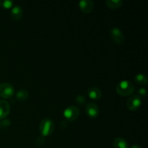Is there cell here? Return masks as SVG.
Here are the masks:
<instances>
[{
  "instance_id": "cell-17",
  "label": "cell",
  "mask_w": 148,
  "mask_h": 148,
  "mask_svg": "<svg viewBox=\"0 0 148 148\" xmlns=\"http://www.w3.org/2000/svg\"><path fill=\"white\" fill-rule=\"evenodd\" d=\"M75 101H76L77 103L79 106H84L86 103V99H85V97L82 96V95H77V96L76 97Z\"/></svg>"
},
{
  "instance_id": "cell-15",
  "label": "cell",
  "mask_w": 148,
  "mask_h": 148,
  "mask_svg": "<svg viewBox=\"0 0 148 148\" xmlns=\"http://www.w3.org/2000/svg\"><path fill=\"white\" fill-rule=\"evenodd\" d=\"M134 81H135L138 85H144L147 83V77L145 75H144V74H137V75L134 77Z\"/></svg>"
},
{
  "instance_id": "cell-12",
  "label": "cell",
  "mask_w": 148,
  "mask_h": 148,
  "mask_svg": "<svg viewBox=\"0 0 148 148\" xmlns=\"http://www.w3.org/2000/svg\"><path fill=\"white\" fill-rule=\"evenodd\" d=\"M114 148H129L128 143L122 137H116L113 142Z\"/></svg>"
},
{
  "instance_id": "cell-18",
  "label": "cell",
  "mask_w": 148,
  "mask_h": 148,
  "mask_svg": "<svg viewBox=\"0 0 148 148\" xmlns=\"http://www.w3.org/2000/svg\"><path fill=\"white\" fill-rule=\"evenodd\" d=\"M10 125V121L9 119H4L0 121V128H6Z\"/></svg>"
},
{
  "instance_id": "cell-9",
  "label": "cell",
  "mask_w": 148,
  "mask_h": 148,
  "mask_svg": "<svg viewBox=\"0 0 148 148\" xmlns=\"http://www.w3.org/2000/svg\"><path fill=\"white\" fill-rule=\"evenodd\" d=\"M10 112V106L7 101L0 100V119H3L9 115Z\"/></svg>"
},
{
  "instance_id": "cell-19",
  "label": "cell",
  "mask_w": 148,
  "mask_h": 148,
  "mask_svg": "<svg viewBox=\"0 0 148 148\" xmlns=\"http://www.w3.org/2000/svg\"><path fill=\"white\" fill-rule=\"evenodd\" d=\"M138 94L139 97H140V98H144V97L146 96V95H147V90H146L145 88H140L138 90Z\"/></svg>"
},
{
  "instance_id": "cell-10",
  "label": "cell",
  "mask_w": 148,
  "mask_h": 148,
  "mask_svg": "<svg viewBox=\"0 0 148 148\" xmlns=\"http://www.w3.org/2000/svg\"><path fill=\"white\" fill-rule=\"evenodd\" d=\"M88 96L93 100H100L102 97V92L96 87H91L88 91Z\"/></svg>"
},
{
  "instance_id": "cell-11",
  "label": "cell",
  "mask_w": 148,
  "mask_h": 148,
  "mask_svg": "<svg viewBox=\"0 0 148 148\" xmlns=\"http://www.w3.org/2000/svg\"><path fill=\"white\" fill-rule=\"evenodd\" d=\"M11 17L14 20H20L23 17V9L19 5L13 7L11 12Z\"/></svg>"
},
{
  "instance_id": "cell-7",
  "label": "cell",
  "mask_w": 148,
  "mask_h": 148,
  "mask_svg": "<svg viewBox=\"0 0 148 148\" xmlns=\"http://www.w3.org/2000/svg\"><path fill=\"white\" fill-rule=\"evenodd\" d=\"M85 111H86L88 116L91 117V118L98 117L100 112L98 106L93 103H90L87 104L86 106H85Z\"/></svg>"
},
{
  "instance_id": "cell-8",
  "label": "cell",
  "mask_w": 148,
  "mask_h": 148,
  "mask_svg": "<svg viewBox=\"0 0 148 148\" xmlns=\"http://www.w3.org/2000/svg\"><path fill=\"white\" fill-rule=\"evenodd\" d=\"M79 7L82 12L88 14L92 12L94 8V2L92 0H82L79 2Z\"/></svg>"
},
{
  "instance_id": "cell-13",
  "label": "cell",
  "mask_w": 148,
  "mask_h": 148,
  "mask_svg": "<svg viewBox=\"0 0 148 148\" xmlns=\"http://www.w3.org/2000/svg\"><path fill=\"white\" fill-rule=\"evenodd\" d=\"M106 4L110 9L116 10L123 5V1L122 0H107Z\"/></svg>"
},
{
  "instance_id": "cell-16",
  "label": "cell",
  "mask_w": 148,
  "mask_h": 148,
  "mask_svg": "<svg viewBox=\"0 0 148 148\" xmlns=\"http://www.w3.org/2000/svg\"><path fill=\"white\" fill-rule=\"evenodd\" d=\"M13 1L11 0H0V6L5 9H10L12 7Z\"/></svg>"
},
{
  "instance_id": "cell-2",
  "label": "cell",
  "mask_w": 148,
  "mask_h": 148,
  "mask_svg": "<svg viewBox=\"0 0 148 148\" xmlns=\"http://www.w3.org/2000/svg\"><path fill=\"white\" fill-rule=\"evenodd\" d=\"M39 130L43 137L51 135L54 131V123L53 120L49 118L43 119L39 124Z\"/></svg>"
},
{
  "instance_id": "cell-3",
  "label": "cell",
  "mask_w": 148,
  "mask_h": 148,
  "mask_svg": "<svg viewBox=\"0 0 148 148\" xmlns=\"http://www.w3.org/2000/svg\"><path fill=\"white\" fill-rule=\"evenodd\" d=\"M14 94V88L8 82L0 84V97L2 98H10Z\"/></svg>"
},
{
  "instance_id": "cell-20",
  "label": "cell",
  "mask_w": 148,
  "mask_h": 148,
  "mask_svg": "<svg viewBox=\"0 0 148 148\" xmlns=\"http://www.w3.org/2000/svg\"><path fill=\"white\" fill-rule=\"evenodd\" d=\"M131 148H142V147H140V145H134L132 146Z\"/></svg>"
},
{
  "instance_id": "cell-6",
  "label": "cell",
  "mask_w": 148,
  "mask_h": 148,
  "mask_svg": "<svg viewBox=\"0 0 148 148\" xmlns=\"http://www.w3.org/2000/svg\"><path fill=\"white\" fill-rule=\"evenodd\" d=\"M111 37L112 40L117 44H122L124 42V36L122 31L118 27H112L111 29Z\"/></svg>"
},
{
  "instance_id": "cell-1",
  "label": "cell",
  "mask_w": 148,
  "mask_h": 148,
  "mask_svg": "<svg viewBox=\"0 0 148 148\" xmlns=\"http://www.w3.org/2000/svg\"><path fill=\"white\" fill-rule=\"evenodd\" d=\"M116 92L122 96H130L134 92V86L129 80H122L116 85Z\"/></svg>"
},
{
  "instance_id": "cell-5",
  "label": "cell",
  "mask_w": 148,
  "mask_h": 148,
  "mask_svg": "<svg viewBox=\"0 0 148 148\" xmlns=\"http://www.w3.org/2000/svg\"><path fill=\"white\" fill-rule=\"evenodd\" d=\"M142 104V99L138 95H132L127 102V106L130 111H137Z\"/></svg>"
},
{
  "instance_id": "cell-4",
  "label": "cell",
  "mask_w": 148,
  "mask_h": 148,
  "mask_svg": "<svg viewBox=\"0 0 148 148\" xmlns=\"http://www.w3.org/2000/svg\"><path fill=\"white\" fill-rule=\"evenodd\" d=\"M79 115V110L75 106L67 107L64 111V116L67 121H72L76 120Z\"/></svg>"
},
{
  "instance_id": "cell-14",
  "label": "cell",
  "mask_w": 148,
  "mask_h": 148,
  "mask_svg": "<svg viewBox=\"0 0 148 148\" xmlns=\"http://www.w3.org/2000/svg\"><path fill=\"white\" fill-rule=\"evenodd\" d=\"M28 92L25 90H20L16 93V98H17V101H20V102H23V101H26L28 98Z\"/></svg>"
}]
</instances>
